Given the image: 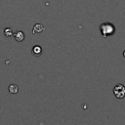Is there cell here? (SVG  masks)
I'll list each match as a JSON object with an SVG mask.
<instances>
[{
    "label": "cell",
    "instance_id": "cell-8",
    "mask_svg": "<svg viewBox=\"0 0 125 125\" xmlns=\"http://www.w3.org/2000/svg\"><path fill=\"white\" fill-rule=\"evenodd\" d=\"M123 57H124V58H125V50H124V51H123Z\"/></svg>",
    "mask_w": 125,
    "mask_h": 125
},
{
    "label": "cell",
    "instance_id": "cell-5",
    "mask_svg": "<svg viewBox=\"0 0 125 125\" xmlns=\"http://www.w3.org/2000/svg\"><path fill=\"white\" fill-rule=\"evenodd\" d=\"M32 54L34 55V56H36V57H39L41 54H42V48H41V46H39V45H35V46H33V48H32Z\"/></svg>",
    "mask_w": 125,
    "mask_h": 125
},
{
    "label": "cell",
    "instance_id": "cell-7",
    "mask_svg": "<svg viewBox=\"0 0 125 125\" xmlns=\"http://www.w3.org/2000/svg\"><path fill=\"white\" fill-rule=\"evenodd\" d=\"M13 34H14V32H13L12 28L6 27V28L4 29V35H5L6 37H11V36H13Z\"/></svg>",
    "mask_w": 125,
    "mask_h": 125
},
{
    "label": "cell",
    "instance_id": "cell-3",
    "mask_svg": "<svg viewBox=\"0 0 125 125\" xmlns=\"http://www.w3.org/2000/svg\"><path fill=\"white\" fill-rule=\"evenodd\" d=\"M14 38L16 39V41L18 42H21L24 40V33L21 31V30H17L14 34H13Z\"/></svg>",
    "mask_w": 125,
    "mask_h": 125
},
{
    "label": "cell",
    "instance_id": "cell-6",
    "mask_svg": "<svg viewBox=\"0 0 125 125\" xmlns=\"http://www.w3.org/2000/svg\"><path fill=\"white\" fill-rule=\"evenodd\" d=\"M8 91L11 94H17L19 92V86L17 84H11L8 87Z\"/></svg>",
    "mask_w": 125,
    "mask_h": 125
},
{
    "label": "cell",
    "instance_id": "cell-4",
    "mask_svg": "<svg viewBox=\"0 0 125 125\" xmlns=\"http://www.w3.org/2000/svg\"><path fill=\"white\" fill-rule=\"evenodd\" d=\"M45 30V26L41 23H36L34 24L33 28H32V33L33 34H36V33H41L42 31Z\"/></svg>",
    "mask_w": 125,
    "mask_h": 125
},
{
    "label": "cell",
    "instance_id": "cell-1",
    "mask_svg": "<svg viewBox=\"0 0 125 125\" xmlns=\"http://www.w3.org/2000/svg\"><path fill=\"white\" fill-rule=\"evenodd\" d=\"M100 31L104 38L109 37L114 34L115 32V26L110 22H104L100 25Z\"/></svg>",
    "mask_w": 125,
    "mask_h": 125
},
{
    "label": "cell",
    "instance_id": "cell-2",
    "mask_svg": "<svg viewBox=\"0 0 125 125\" xmlns=\"http://www.w3.org/2000/svg\"><path fill=\"white\" fill-rule=\"evenodd\" d=\"M113 95L116 99H123L125 98V86L122 84H117L113 88Z\"/></svg>",
    "mask_w": 125,
    "mask_h": 125
}]
</instances>
